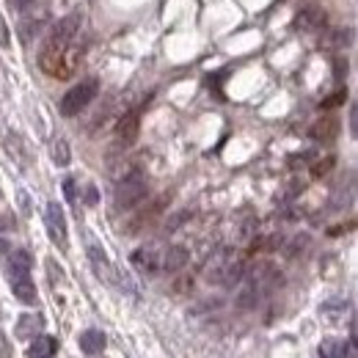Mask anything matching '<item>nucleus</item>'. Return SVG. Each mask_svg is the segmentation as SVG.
Listing matches in <instances>:
<instances>
[{
  "instance_id": "obj_1",
  "label": "nucleus",
  "mask_w": 358,
  "mask_h": 358,
  "mask_svg": "<svg viewBox=\"0 0 358 358\" xmlns=\"http://www.w3.org/2000/svg\"><path fill=\"white\" fill-rule=\"evenodd\" d=\"M80 22H83V14H80V11H72L69 17H64V20L50 31L45 47H42V52H39V66H42V72H47L50 78H52V72H55V66H58V58H61L64 47L69 45V42H75V36H78V31H80Z\"/></svg>"
},
{
  "instance_id": "obj_2",
  "label": "nucleus",
  "mask_w": 358,
  "mask_h": 358,
  "mask_svg": "<svg viewBox=\"0 0 358 358\" xmlns=\"http://www.w3.org/2000/svg\"><path fill=\"white\" fill-rule=\"evenodd\" d=\"M96 94H99V80H96V78L80 80L78 86H72V89L64 94V99H61V105H58L61 116H66V119L78 116L80 110H86L91 102L96 99Z\"/></svg>"
},
{
  "instance_id": "obj_3",
  "label": "nucleus",
  "mask_w": 358,
  "mask_h": 358,
  "mask_svg": "<svg viewBox=\"0 0 358 358\" xmlns=\"http://www.w3.org/2000/svg\"><path fill=\"white\" fill-rule=\"evenodd\" d=\"M146 193H149V185H146V179L141 171H133V174H127V177L119 182V187H116V210H133L138 207L143 199H146Z\"/></svg>"
},
{
  "instance_id": "obj_4",
  "label": "nucleus",
  "mask_w": 358,
  "mask_h": 358,
  "mask_svg": "<svg viewBox=\"0 0 358 358\" xmlns=\"http://www.w3.org/2000/svg\"><path fill=\"white\" fill-rule=\"evenodd\" d=\"M45 226H47V234L52 240V245H58L61 251L69 248V229H66V215L61 210L58 201H50L45 210Z\"/></svg>"
},
{
  "instance_id": "obj_5",
  "label": "nucleus",
  "mask_w": 358,
  "mask_h": 358,
  "mask_svg": "<svg viewBox=\"0 0 358 358\" xmlns=\"http://www.w3.org/2000/svg\"><path fill=\"white\" fill-rule=\"evenodd\" d=\"M80 58H83V50L75 45V42H69V45L64 47L61 58H58V66H55L52 78H55V80H69V78L78 72V66H80Z\"/></svg>"
},
{
  "instance_id": "obj_6",
  "label": "nucleus",
  "mask_w": 358,
  "mask_h": 358,
  "mask_svg": "<svg viewBox=\"0 0 358 358\" xmlns=\"http://www.w3.org/2000/svg\"><path fill=\"white\" fill-rule=\"evenodd\" d=\"M11 275V292H14V298L17 301H22V303H36V298H39V292H36V284H34V278H31V273H8Z\"/></svg>"
},
{
  "instance_id": "obj_7",
  "label": "nucleus",
  "mask_w": 358,
  "mask_h": 358,
  "mask_svg": "<svg viewBox=\"0 0 358 358\" xmlns=\"http://www.w3.org/2000/svg\"><path fill=\"white\" fill-rule=\"evenodd\" d=\"M138 133H141V108H135V110H130V113H124L122 122H119V127H116V135H119L122 146H133Z\"/></svg>"
},
{
  "instance_id": "obj_8",
  "label": "nucleus",
  "mask_w": 358,
  "mask_h": 358,
  "mask_svg": "<svg viewBox=\"0 0 358 358\" xmlns=\"http://www.w3.org/2000/svg\"><path fill=\"white\" fill-rule=\"evenodd\" d=\"M89 259H91V268H94V273H96L102 281L116 284V268L110 265L108 254H105L99 245H89Z\"/></svg>"
},
{
  "instance_id": "obj_9",
  "label": "nucleus",
  "mask_w": 358,
  "mask_h": 358,
  "mask_svg": "<svg viewBox=\"0 0 358 358\" xmlns=\"http://www.w3.org/2000/svg\"><path fill=\"white\" fill-rule=\"evenodd\" d=\"M325 22H328V17H325V11L322 8H303L301 14H298V20H295V25L301 28V31H306V34H320L322 28H325Z\"/></svg>"
},
{
  "instance_id": "obj_10",
  "label": "nucleus",
  "mask_w": 358,
  "mask_h": 358,
  "mask_svg": "<svg viewBox=\"0 0 358 358\" xmlns=\"http://www.w3.org/2000/svg\"><path fill=\"white\" fill-rule=\"evenodd\" d=\"M78 345H80V350H83L86 356H99V353L105 350L108 339H105V334H102L99 328H89V331H83V334L78 336Z\"/></svg>"
},
{
  "instance_id": "obj_11",
  "label": "nucleus",
  "mask_w": 358,
  "mask_h": 358,
  "mask_svg": "<svg viewBox=\"0 0 358 358\" xmlns=\"http://www.w3.org/2000/svg\"><path fill=\"white\" fill-rule=\"evenodd\" d=\"M55 350H58V339L39 334V336H34V342L28 348V358H52Z\"/></svg>"
},
{
  "instance_id": "obj_12",
  "label": "nucleus",
  "mask_w": 358,
  "mask_h": 358,
  "mask_svg": "<svg viewBox=\"0 0 358 358\" xmlns=\"http://www.w3.org/2000/svg\"><path fill=\"white\" fill-rule=\"evenodd\" d=\"M42 325H45L42 314H22L20 322H17V336L20 339H34V336L42 334Z\"/></svg>"
},
{
  "instance_id": "obj_13",
  "label": "nucleus",
  "mask_w": 358,
  "mask_h": 358,
  "mask_svg": "<svg viewBox=\"0 0 358 358\" xmlns=\"http://www.w3.org/2000/svg\"><path fill=\"white\" fill-rule=\"evenodd\" d=\"M348 342L345 339H336V336H328L320 342V358H348Z\"/></svg>"
},
{
  "instance_id": "obj_14",
  "label": "nucleus",
  "mask_w": 358,
  "mask_h": 358,
  "mask_svg": "<svg viewBox=\"0 0 358 358\" xmlns=\"http://www.w3.org/2000/svg\"><path fill=\"white\" fill-rule=\"evenodd\" d=\"M185 262H187V248H182V245H174V248H169V251L163 254V259H160V270H169V273H174V270L185 268Z\"/></svg>"
},
{
  "instance_id": "obj_15",
  "label": "nucleus",
  "mask_w": 358,
  "mask_h": 358,
  "mask_svg": "<svg viewBox=\"0 0 358 358\" xmlns=\"http://www.w3.org/2000/svg\"><path fill=\"white\" fill-rule=\"evenodd\" d=\"M133 262L138 270H146V273H152V270L160 268V259H157V254H152L149 248H138L133 254Z\"/></svg>"
},
{
  "instance_id": "obj_16",
  "label": "nucleus",
  "mask_w": 358,
  "mask_h": 358,
  "mask_svg": "<svg viewBox=\"0 0 358 358\" xmlns=\"http://www.w3.org/2000/svg\"><path fill=\"white\" fill-rule=\"evenodd\" d=\"M31 265H34V259H31L28 251H11V257H8V273H31Z\"/></svg>"
},
{
  "instance_id": "obj_17",
  "label": "nucleus",
  "mask_w": 358,
  "mask_h": 358,
  "mask_svg": "<svg viewBox=\"0 0 358 358\" xmlns=\"http://www.w3.org/2000/svg\"><path fill=\"white\" fill-rule=\"evenodd\" d=\"M336 130H339V122L336 119H320L312 127V135L317 141H331L336 135Z\"/></svg>"
},
{
  "instance_id": "obj_18",
  "label": "nucleus",
  "mask_w": 358,
  "mask_h": 358,
  "mask_svg": "<svg viewBox=\"0 0 358 358\" xmlns=\"http://www.w3.org/2000/svg\"><path fill=\"white\" fill-rule=\"evenodd\" d=\"M69 160H72L69 143H66L64 138H55V141H52V163H55V166H69Z\"/></svg>"
},
{
  "instance_id": "obj_19",
  "label": "nucleus",
  "mask_w": 358,
  "mask_h": 358,
  "mask_svg": "<svg viewBox=\"0 0 358 358\" xmlns=\"http://www.w3.org/2000/svg\"><path fill=\"white\" fill-rule=\"evenodd\" d=\"M6 149H8V155H11V157H17V160L25 166V157H22V146H20V138H17V135H11V133L6 135Z\"/></svg>"
},
{
  "instance_id": "obj_20",
  "label": "nucleus",
  "mask_w": 358,
  "mask_h": 358,
  "mask_svg": "<svg viewBox=\"0 0 358 358\" xmlns=\"http://www.w3.org/2000/svg\"><path fill=\"white\" fill-rule=\"evenodd\" d=\"M47 273H50V281L52 284H61L64 281V270H55V259H47Z\"/></svg>"
},
{
  "instance_id": "obj_21",
  "label": "nucleus",
  "mask_w": 358,
  "mask_h": 358,
  "mask_svg": "<svg viewBox=\"0 0 358 358\" xmlns=\"http://www.w3.org/2000/svg\"><path fill=\"white\" fill-rule=\"evenodd\" d=\"M345 99H348V91H339V94H334L331 99H325V102H322V110H328V108H336V105H342Z\"/></svg>"
},
{
  "instance_id": "obj_22",
  "label": "nucleus",
  "mask_w": 358,
  "mask_h": 358,
  "mask_svg": "<svg viewBox=\"0 0 358 358\" xmlns=\"http://www.w3.org/2000/svg\"><path fill=\"white\" fill-rule=\"evenodd\" d=\"M331 166H334V157H325V163H317L312 169V174L314 177H325L328 171H331Z\"/></svg>"
},
{
  "instance_id": "obj_23",
  "label": "nucleus",
  "mask_w": 358,
  "mask_h": 358,
  "mask_svg": "<svg viewBox=\"0 0 358 358\" xmlns=\"http://www.w3.org/2000/svg\"><path fill=\"white\" fill-rule=\"evenodd\" d=\"M8 45H11V31H8V25H6V20L0 14V47H8Z\"/></svg>"
},
{
  "instance_id": "obj_24",
  "label": "nucleus",
  "mask_w": 358,
  "mask_h": 358,
  "mask_svg": "<svg viewBox=\"0 0 358 358\" xmlns=\"http://www.w3.org/2000/svg\"><path fill=\"white\" fill-rule=\"evenodd\" d=\"M3 231H14V215L11 213H3L0 215V234Z\"/></svg>"
},
{
  "instance_id": "obj_25",
  "label": "nucleus",
  "mask_w": 358,
  "mask_h": 358,
  "mask_svg": "<svg viewBox=\"0 0 358 358\" xmlns=\"http://www.w3.org/2000/svg\"><path fill=\"white\" fill-rule=\"evenodd\" d=\"M64 193H66V199L69 201H75V179H64Z\"/></svg>"
},
{
  "instance_id": "obj_26",
  "label": "nucleus",
  "mask_w": 358,
  "mask_h": 358,
  "mask_svg": "<svg viewBox=\"0 0 358 358\" xmlns=\"http://www.w3.org/2000/svg\"><path fill=\"white\" fill-rule=\"evenodd\" d=\"M86 204H96V187L94 185L86 187Z\"/></svg>"
},
{
  "instance_id": "obj_27",
  "label": "nucleus",
  "mask_w": 358,
  "mask_h": 358,
  "mask_svg": "<svg viewBox=\"0 0 358 358\" xmlns=\"http://www.w3.org/2000/svg\"><path fill=\"white\" fill-rule=\"evenodd\" d=\"M11 3H14L17 8H31V3H34V0H11Z\"/></svg>"
},
{
  "instance_id": "obj_28",
  "label": "nucleus",
  "mask_w": 358,
  "mask_h": 358,
  "mask_svg": "<svg viewBox=\"0 0 358 358\" xmlns=\"http://www.w3.org/2000/svg\"><path fill=\"white\" fill-rule=\"evenodd\" d=\"M3 254H8V243H6V240H0V257H3Z\"/></svg>"
},
{
  "instance_id": "obj_29",
  "label": "nucleus",
  "mask_w": 358,
  "mask_h": 358,
  "mask_svg": "<svg viewBox=\"0 0 358 358\" xmlns=\"http://www.w3.org/2000/svg\"><path fill=\"white\" fill-rule=\"evenodd\" d=\"M0 196H3V193H0Z\"/></svg>"
}]
</instances>
